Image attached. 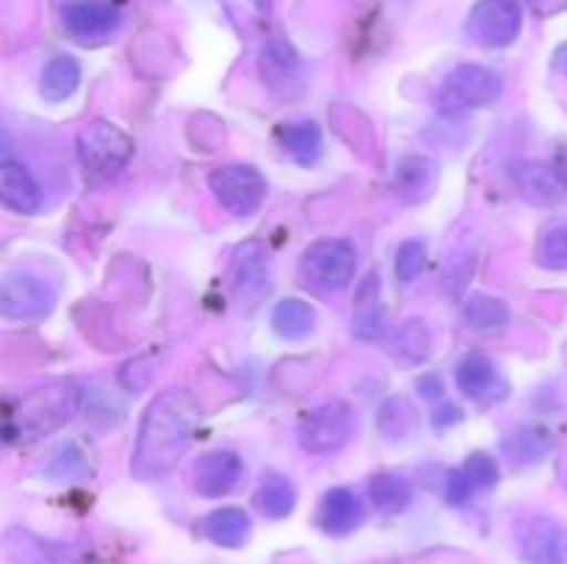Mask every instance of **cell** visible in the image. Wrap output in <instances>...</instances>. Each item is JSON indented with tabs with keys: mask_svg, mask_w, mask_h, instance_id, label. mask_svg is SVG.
I'll return each mask as SVG.
<instances>
[{
	"mask_svg": "<svg viewBox=\"0 0 567 564\" xmlns=\"http://www.w3.org/2000/svg\"><path fill=\"white\" fill-rule=\"evenodd\" d=\"M524 564H567V529L548 514H529L515 529Z\"/></svg>",
	"mask_w": 567,
	"mask_h": 564,
	"instance_id": "cell-11",
	"label": "cell"
},
{
	"mask_svg": "<svg viewBox=\"0 0 567 564\" xmlns=\"http://www.w3.org/2000/svg\"><path fill=\"white\" fill-rule=\"evenodd\" d=\"M271 326L282 341H302L313 332L316 310L305 299H282L271 310Z\"/></svg>",
	"mask_w": 567,
	"mask_h": 564,
	"instance_id": "cell-27",
	"label": "cell"
},
{
	"mask_svg": "<svg viewBox=\"0 0 567 564\" xmlns=\"http://www.w3.org/2000/svg\"><path fill=\"white\" fill-rule=\"evenodd\" d=\"M529 6L532 11H537L540 17H551L567 9V0H529Z\"/></svg>",
	"mask_w": 567,
	"mask_h": 564,
	"instance_id": "cell-40",
	"label": "cell"
},
{
	"mask_svg": "<svg viewBox=\"0 0 567 564\" xmlns=\"http://www.w3.org/2000/svg\"><path fill=\"white\" fill-rule=\"evenodd\" d=\"M463 318L471 330L480 332H496L504 330L509 324V307L496 296H487V293H476L465 302Z\"/></svg>",
	"mask_w": 567,
	"mask_h": 564,
	"instance_id": "cell-31",
	"label": "cell"
},
{
	"mask_svg": "<svg viewBox=\"0 0 567 564\" xmlns=\"http://www.w3.org/2000/svg\"><path fill=\"white\" fill-rule=\"evenodd\" d=\"M385 307L380 302V276L369 274L363 285L358 288L354 296V315H352V332L360 341H382L385 337Z\"/></svg>",
	"mask_w": 567,
	"mask_h": 564,
	"instance_id": "cell-21",
	"label": "cell"
},
{
	"mask_svg": "<svg viewBox=\"0 0 567 564\" xmlns=\"http://www.w3.org/2000/svg\"><path fill=\"white\" fill-rule=\"evenodd\" d=\"M55 291L33 271H6L0 282V313L9 321H39L53 313Z\"/></svg>",
	"mask_w": 567,
	"mask_h": 564,
	"instance_id": "cell-9",
	"label": "cell"
},
{
	"mask_svg": "<svg viewBox=\"0 0 567 564\" xmlns=\"http://www.w3.org/2000/svg\"><path fill=\"white\" fill-rule=\"evenodd\" d=\"M460 420H463V409H460L457 404H443V407L435 412V418H432V424H435L437 429H441V426L446 429V426L460 424Z\"/></svg>",
	"mask_w": 567,
	"mask_h": 564,
	"instance_id": "cell-39",
	"label": "cell"
},
{
	"mask_svg": "<svg viewBox=\"0 0 567 564\" xmlns=\"http://www.w3.org/2000/svg\"><path fill=\"white\" fill-rule=\"evenodd\" d=\"M260 75L277 97L293 100L305 88L302 61H299L293 44L282 36H271L260 50Z\"/></svg>",
	"mask_w": 567,
	"mask_h": 564,
	"instance_id": "cell-13",
	"label": "cell"
},
{
	"mask_svg": "<svg viewBox=\"0 0 567 564\" xmlns=\"http://www.w3.org/2000/svg\"><path fill=\"white\" fill-rule=\"evenodd\" d=\"M415 415L419 412H415V407L410 404V398H388V401L382 404L380 415H377V426H380V431L388 440H404L408 435H413L415 420H419Z\"/></svg>",
	"mask_w": 567,
	"mask_h": 564,
	"instance_id": "cell-32",
	"label": "cell"
},
{
	"mask_svg": "<svg viewBox=\"0 0 567 564\" xmlns=\"http://www.w3.org/2000/svg\"><path fill=\"white\" fill-rule=\"evenodd\" d=\"M221 9H225L227 20L233 22L241 36L252 39L260 36L266 31L271 20V6L275 0H219Z\"/></svg>",
	"mask_w": 567,
	"mask_h": 564,
	"instance_id": "cell-29",
	"label": "cell"
},
{
	"mask_svg": "<svg viewBox=\"0 0 567 564\" xmlns=\"http://www.w3.org/2000/svg\"><path fill=\"white\" fill-rule=\"evenodd\" d=\"M75 153L89 182H111L131 166L136 144L116 122L92 119L78 133Z\"/></svg>",
	"mask_w": 567,
	"mask_h": 564,
	"instance_id": "cell-3",
	"label": "cell"
},
{
	"mask_svg": "<svg viewBox=\"0 0 567 564\" xmlns=\"http://www.w3.org/2000/svg\"><path fill=\"white\" fill-rule=\"evenodd\" d=\"M369 501L380 514H399L413 503V487L402 476L380 473L369 481Z\"/></svg>",
	"mask_w": 567,
	"mask_h": 564,
	"instance_id": "cell-28",
	"label": "cell"
},
{
	"mask_svg": "<svg viewBox=\"0 0 567 564\" xmlns=\"http://www.w3.org/2000/svg\"><path fill=\"white\" fill-rule=\"evenodd\" d=\"M554 61H557L559 70H563L565 75H567V44H563V48L557 50V59H554Z\"/></svg>",
	"mask_w": 567,
	"mask_h": 564,
	"instance_id": "cell-42",
	"label": "cell"
},
{
	"mask_svg": "<svg viewBox=\"0 0 567 564\" xmlns=\"http://www.w3.org/2000/svg\"><path fill=\"white\" fill-rule=\"evenodd\" d=\"M255 506L269 520H286L297 509V487L282 473H266L255 490Z\"/></svg>",
	"mask_w": 567,
	"mask_h": 564,
	"instance_id": "cell-23",
	"label": "cell"
},
{
	"mask_svg": "<svg viewBox=\"0 0 567 564\" xmlns=\"http://www.w3.org/2000/svg\"><path fill=\"white\" fill-rule=\"evenodd\" d=\"M548 435L543 429H520V435L515 437V453L520 457V462H537L543 453L548 451Z\"/></svg>",
	"mask_w": 567,
	"mask_h": 564,
	"instance_id": "cell-36",
	"label": "cell"
},
{
	"mask_svg": "<svg viewBox=\"0 0 567 564\" xmlns=\"http://www.w3.org/2000/svg\"><path fill=\"white\" fill-rule=\"evenodd\" d=\"M457 387L471 401H496L507 390L496 365L482 354H468L465 359H460Z\"/></svg>",
	"mask_w": 567,
	"mask_h": 564,
	"instance_id": "cell-20",
	"label": "cell"
},
{
	"mask_svg": "<svg viewBox=\"0 0 567 564\" xmlns=\"http://www.w3.org/2000/svg\"><path fill=\"white\" fill-rule=\"evenodd\" d=\"M203 534L208 536L214 545L236 551V547L247 545L249 536H252V520H249V514L238 506L214 509V512L203 520Z\"/></svg>",
	"mask_w": 567,
	"mask_h": 564,
	"instance_id": "cell-22",
	"label": "cell"
},
{
	"mask_svg": "<svg viewBox=\"0 0 567 564\" xmlns=\"http://www.w3.org/2000/svg\"><path fill=\"white\" fill-rule=\"evenodd\" d=\"M358 249L347 238H321L313 241L299 258V282L313 291H341L354 280Z\"/></svg>",
	"mask_w": 567,
	"mask_h": 564,
	"instance_id": "cell-4",
	"label": "cell"
},
{
	"mask_svg": "<svg viewBox=\"0 0 567 564\" xmlns=\"http://www.w3.org/2000/svg\"><path fill=\"white\" fill-rule=\"evenodd\" d=\"M365 520V506L347 487H332L319 503V525L330 536H349Z\"/></svg>",
	"mask_w": 567,
	"mask_h": 564,
	"instance_id": "cell-17",
	"label": "cell"
},
{
	"mask_svg": "<svg viewBox=\"0 0 567 564\" xmlns=\"http://www.w3.org/2000/svg\"><path fill=\"white\" fill-rule=\"evenodd\" d=\"M81 86V64L72 55H55L44 64L39 92L48 103H64Z\"/></svg>",
	"mask_w": 567,
	"mask_h": 564,
	"instance_id": "cell-24",
	"label": "cell"
},
{
	"mask_svg": "<svg viewBox=\"0 0 567 564\" xmlns=\"http://www.w3.org/2000/svg\"><path fill=\"white\" fill-rule=\"evenodd\" d=\"M203 407L186 387H169L147 404L138 424L136 448L131 457V473L136 481H158L188 451Z\"/></svg>",
	"mask_w": 567,
	"mask_h": 564,
	"instance_id": "cell-1",
	"label": "cell"
},
{
	"mask_svg": "<svg viewBox=\"0 0 567 564\" xmlns=\"http://www.w3.org/2000/svg\"><path fill=\"white\" fill-rule=\"evenodd\" d=\"M81 407V390L75 382L55 379L25 396L6 404L3 415V440L25 442L50 435L64 426Z\"/></svg>",
	"mask_w": 567,
	"mask_h": 564,
	"instance_id": "cell-2",
	"label": "cell"
},
{
	"mask_svg": "<svg viewBox=\"0 0 567 564\" xmlns=\"http://www.w3.org/2000/svg\"><path fill=\"white\" fill-rule=\"evenodd\" d=\"M0 202L22 216H31L42 208V188L20 160L6 158L0 164Z\"/></svg>",
	"mask_w": 567,
	"mask_h": 564,
	"instance_id": "cell-19",
	"label": "cell"
},
{
	"mask_svg": "<svg viewBox=\"0 0 567 564\" xmlns=\"http://www.w3.org/2000/svg\"><path fill=\"white\" fill-rule=\"evenodd\" d=\"M504 94V81L496 70L482 64H457L449 70L437 88V108L443 114L487 108Z\"/></svg>",
	"mask_w": 567,
	"mask_h": 564,
	"instance_id": "cell-5",
	"label": "cell"
},
{
	"mask_svg": "<svg viewBox=\"0 0 567 564\" xmlns=\"http://www.w3.org/2000/svg\"><path fill=\"white\" fill-rule=\"evenodd\" d=\"M3 551L11 564H83L81 553L37 536L25 529H9L3 536Z\"/></svg>",
	"mask_w": 567,
	"mask_h": 564,
	"instance_id": "cell-16",
	"label": "cell"
},
{
	"mask_svg": "<svg viewBox=\"0 0 567 564\" xmlns=\"http://www.w3.org/2000/svg\"><path fill=\"white\" fill-rule=\"evenodd\" d=\"M280 144L299 166H310L321 158L324 153V136L316 122H291V125L280 127Z\"/></svg>",
	"mask_w": 567,
	"mask_h": 564,
	"instance_id": "cell-25",
	"label": "cell"
},
{
	"mask_svg": "<svg viewBox=\"0 0 567 564\" xmlns=\"http://www.w3.org/2000/svg\"><path fill=\"white\" fill-rule=\"evenodd\" d=\"M244 459L236 451H208L194 462L192 484L205 498H225L241 484Z\"/></svg>",
	"mask_w": 567,
	"mask_h": 564,
	"instance_id": "cell-14",
	"label": "cell"
},
{
	"mask_svg": "<svg viewBox=\"0 0 567 564\" xmlns=\"http://www.w3.org/2000/svg\"><path fill=\"white\" fill-rule=\"evenodd\" d=\"M474 495V487L468 484V479H465L463 473H460V468L454 470V473H449L446 479V501L452 503V506H463L468 498Z\"/></svg>",
	"mask_w": 567,
	"mask_h": 564,
	"instance_id": "cell-37",
	"label": "cell"
},
{
	"mask_svg": "<svg viewBox=\"0 0 567 564\" xmlns=\"http://www.w3.org/2000/svg\"><path fill=\"white\" fill-rule=\"evenodd\" d=\"M415 387L424 393V398H443V393H446L443 379L437 374H421V379H415Z\"/></svg>",
	"mask_w": 567,
	"mask_h": 564,
	"instance_id": "cell-38",
	"label": "cell"
},
{
	"mask_svg": "<svg viewBox=\"0 0 567 564\" xmlns=\"http://www.w3.org/2000/svg\"><path fill=\"white\" fill-rule=\"evenodd\" d=\"M460 473L468 479V484L474 487V490H491V487L498 484V479H502V470H498V462L491 457V453H471L468 459L463 462V468H460Z\"/></svg>",
	"mask_w": 567,
	"mask_h": 564,
	"instance_id": "cell-34",
	"label": "cell"
},
{
	"mask_svg": "<svg viewBox=\"0 0 567 564\" xmlns=\"http://www.w3.org/2000/svg\"><path fill=\"white\" fill-rule=\"evenodd\" d=\"M432 346V330L424 324V321L413 318V321H404L396 332H393V341H391V354L393 359H399L402 365H421L430 359Z\"/></svg>",
	"mask_w": 567,
	"mask_h": 564,
	"instance_id": "cell-26",
	"label": "cell"
},
{
	"mask_svg": "<svg viewBox=\"0 0 567 564\" xmlns=\"http://www.w3.org/2000/svg\"><path fill=\"white\" fill-rule=\"evenodd\" d=\"M208 188L216 202L236 219H249L266 202V177L252 164H225L216 166L208 175Z\"/></svg>",
	"mask_w": 567,
	"mask_h": 564,
	"instance_id": "cell-7",
	"label": "cell"
},
{
	"mask_svg": "<svg viewBox=\"0 0 567 564\" xmlns=\"http://www.w3.org/2000/svg\"><path fill=\"white\" fill-rule=\"evenodd\" d=\"M233 299L241 307H255L266 293L271 291V271H269V254H266L264 243L247 241L233 252Z\"/></svg>",
	"mask_w": 567,
	"mask_h": 564,
	"instance_id": "cell-12",
	"label": "cell"
},
{
	"mask_svg": "<svg viewBox=\"0 0 567 564\" xmlns=\"http://www.w3.org/2000/svg\"><path fill=\"white\" fill-rule=\"evenodd\" d=\"M535 260L540 269L567 271V224L548 227L535 249Z\"/></svg>",
	"mask_w": 567,
	"mask_h": 564,
	"instance_id": "cell-33",
	"label": "cell"
},
{
	"mask_svg": "<svg viewBox=\"0 0 567 564\" xmlns=\"http://www.w3.org/2000/svg\"><path fill=\"white\" fill-rule=\"evenodd\" d=\"M554 169H557V175L563 177V182L567 186V147H559L557 158H554Z\"/></svg>",
	"mask_w": 567,
	"mask_h": 564,
	"instance_id": "cell-41",
	"label": "cell"
},
{
	"mask_svg": "<svg viewBox=\"0 0 567 564\" xmlns=\"http://www.w3.org/2000/svg\"><path fill=\"white\" fill-rule=\"evenodd\" d=\"M426 265V247L415 238L404 241L396 252V276L399 282H413Z\"/></svg>",
	"mask_w": 567,
	"mask_h": 564,
	"instance_id": "cell-35",
	"label": "cell"
},
{
	"mask_svg": "<svg viewBox=\"0 0 567 564\" xmlns=\"http://www.w3.org/2000/svg\"><path fill=\"white\" fill-rule=\"evenodd\" d=\"M42 473L48 476V479L59 481V484L83 479V476L89 473V451L75 440L61 442L53 451V457H50V462L42 468Z\"/></svg>",
	"mask_w": 567,
	"mask_h": 564,
	"instance_id": "cell-30",
	"label": "cell"
},
{
	"mask_svg": "<svg viewBox=\"0 0 567 564\" xmlns=\"http://www.w3.org/2000/svg\"><path fill=\"white\" fill-rule=\"evenodd\" d=\"M524 28V11L515 0H480L471 9L465 31L480 48H509Z\"/></svg>",
	"mask_w": 567,
	"mask_h": 564,
	"instance_id": "cell-10",
	"label": "cell"
},
{
	"mask_svg": "<svg viewBox=\"0 0 567 564\" xmlns=\"http://www.w3.org/2000/svg\"><path fill=\"white\" fill-rule=\"evenodd\" d=\"M509 177H513L520 197L532 205H540V208H551V205H559L567 197V186L551 164H540V160H513Z\"/></svg>",
	"mask_w": 567,
	"mask_h": 564,
	"instance_id": "cell-15",
	"label": "cell"
},
{
	"mask_svg": "<svg viewBox=\"0 0 567 564\" xmlns=\"http://www.w3.org/2000/svg\"><path fill=\"white\" fill-rule=\"evenodd\" d=\"M391 186L404 205L424 202L437 188V164L426 155H404L396 164Z\"/></svg>",
	"mask_w": 567,
	"mask_h": 564,
	"instance_id": "cell-18",
	"label": "cell"
},
{
	"mask_svg": "<svg viewBox=\"0 0 567 564\" xmlns=\"http://www.w3.org/2000/svg\"><path fill=\"white\" fill-rule=\"evenodd\" d=\"M358 420H354L352 404L347 401H327L321 407L310 409L302 420H299V446L308 453H336L347 446L354 437Z\"/></svg>",
	"mask_w": 567,
	"mask_h": 564,
	"instance_id": "cell-8",
	"label": "cell"
},
{
	"mask_svg": "<svg viewBox=\"0 0 567 564\" xmlns=\"http://www.w3.org/2000/svg\"><path fill=\"white\" fill-rule=\"evenodd\" d=\"M59 20L72 42L97 48L120 31L125 11L120 0H61Z\"/></svg>",
	"mask_w": 567,
	"mask_h": 564,
	"instance_id": "cell-6",
	"label": "cell"
}]
</instances>
